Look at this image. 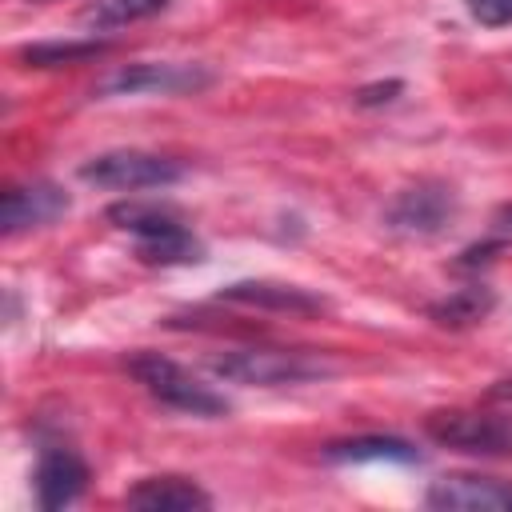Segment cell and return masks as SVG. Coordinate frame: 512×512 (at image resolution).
Here are the masks:
<instances>
[{
    "instance_id": "obj_1",
    "label": "cell",
    "mask_w": 512,
    "mask_h": 512,
    "mask_svg": "<svg viewBox=\"0 0 512 512\" xmlns=\"http://www.w3.org/2000/svg\"><path fill=\"white\" fill-rule=\"evenodd\" d=\"M220 380L232 384H256V388H276V384H308L324 380L336 372L316 352H288V348H232L224 356H212L208 364Z\"/></svg>"
},
{
    "instance_id": "obj_2",
    "label": "cell",
    "mask_w": 512,
    "mask_h": 512,
    "mask_svg": "<svg viewBox=\"0 0 512 512\" xmlns=\"http://www.w3.org/2000/svg\"><path fill=\"white\" fill-rule=\"evenodd\" d=\"M128 372L144 384L148 396H156L164 408H176V412H188V416H204V420H216L228 412V400L204 384L200 376H192L184 364L160 356V352H140L128 360Z\"/></svg>"
},
{
    "instance_id": "obj_3",
    "label": "cell",
    "mask_w": 512,
    "mask_h": 512,
    "mask_svg": "<svg viewBox=\"0 0 512 512\" xmlns=\"http://www.w3.org/2000/svg\"><path fill=\"white\" fill-rule=\"evenodd\" d=\"M76 176L84 184H96V188L140 192V188H168V184L184 180V168L176 160H168V156H156V152L112 148V152H100V156L84 160Z\"/></svg>"
},
{
    "instance_id": "obj_4",
    "label": "cell",
    "mask_w": 512,
    "mask_h": 512,
    "mask_svg": "<svg viewBox=\"0 0 512 512\" xmlns=\"http://www.w3.org/2000/svg\"><path fill=\"white\" fill-rule=\"evenodd\" d=\"M428 436L444 448L468 452V456H512V416L508 412H432Z\"/></svg>"
},
{
    "instance_id": "obj_5",
    "label": "cell",
    "mask_w": 512,
    "mask_h": 512,
    "mask_svg": "<svg viewBox=\"0 0 512 512\" xmlns=\"http://www.w3.org/2000/svg\"><path fill=\"white\" fill-rule=\"evenodd\" d=\"M212 72L200 64H128L96 84V96H188L204 92Z\"/></svg>"
},
{
    "instance_id": "obj_6",
    "label": "cell",
    "mask_w": 512,
    "mask_h": 512,
    "mask_svg": "<svg viewBox=\"0 0 512 512\" xmlns=\"http://www.w3.org/2000/svg\"><path fill=\"white\" fill-rule=\"evenodd\" d=\"M452 216H456V192L440 180H420L396 192L392 204L384 208V224L404 236H436L452 224Z\"/></svg>"
},
{
    "instance_id": "obj_7",
    "label": "cell",
    "mask_w": 512,
    "mask_h": 512,
    "mask_svg": "<svg viewBox=\"0 0 512 512\" xmlns=\"http://www.w3.org/2000/svg\"><path fill=\"white\" fill-rule=\"evenodd\" d=\"M88 480H92V468L76 448H64V444L40 448V456H36V504L44 512L76 504L84 496Z\"/></svg>"
},
{
    "instance_id": "obj_8",
    "label": "cell",
    "mask_w": 512,
    "mask_h": 512,
    "mask_svg": "<svg viewBox=\"0 0 512 512\" xmlns=\"http://www.w3.org/2000/svg\"><path fill=\"white\" fill-rule=\"evenodd\" d=\"M424 504L444 512H512V484L496 476H444L424 492Z\"/></svg>"
},
{
    "instance_id": "obj_9",
    "label": "cell",
    "mask_w": 512,
    "mask_h": 512,
    "mask_svg": "<svg viewBox=\"0 0 512 512\" xmlns=\"http://www.w3.org/2000/svg\"><path fill=\"white\" fill-rule=\"evenodd\" d=\"M68 212V192L52 180H32V184H12L4 192V212L0 224L8 236L24 232V228H44L52 220H60Z\"/></svg>"
},
{
    "instance_id": "obj_10",
    "label": "cell",
    "mask_w": 512,
    "mask_h": 512,
    "mask_svg": "<svg viewBox=\"0 0 512 512\" xmlns=\"http://www.w3.org/2000/svg\"><path fill=\"white\" fill-rule=\"evenodd\" d=\"M220 300L248 304V308H268V312H296V316H312V312L328 308L324 296H316L300 284H284V280H236V284L220 288Z\"/></svg>"
},
{
    "instance_id": "obj_11",
    "label": "cell",
    "mask_w": 512,
    "mask_h": 512,
    "mask_svg": "<svg viewBox=\"0 0 512 512\" xmlns=\"http://www.w3.org/2000/svg\"><path fill=\"white\" fill-rule=\"evenodd\" d=\"M124 504L144 512H192V508H212V496L188 476H144L140 484L128 488Z\"/></svg>"
},
{
    "instance_id": "obj_12",
    "label": "cell",
    "mask_w": 512,
    "mask_h": 512,
    "mask_svg": "<svg viewBox=\"0 0 512 512\" xmlns=\"http://www.w3.org/2000/svg\"><path fill=\"white\" fill-rule=\"evenodd\" d=\"M324 460L332 464H368V460H388V464H416L420 448L408 444L404 436H348V440H332L320 448Z\"/></svg>"
},
{
    "instance_id": "obj_13",
    "label": "cell",
    "mask_w": 512,
    "mask_h": 512,
    "mask_svg": "<svg viewBox=\"0 0 512 512\" xmlns=\"http://www.w3.org/2000/svg\"><path fill=\"white\" fill-rule=\"evenodd\" d=\"M492 308H496V292L484 288V284H472V288H456V292L432 300L428 320L440 324V328H472V324L488 320Z\"/></svg>"
},
{
    "instance_id": "obj_14",
    "label": "cell",
    "mask_w": 512,
    "mask_h": 512,
    "mask_svg": "<svg viewBox=\"0 0 512 512\" xmlns=\"http://www.w3.org/2000/svg\"><path fill=\"white\" fill-rule=\"evenodd\" d=\"M108 40H40L16 52V60L24 68H72V64H88L108 56Z\"/></svg>"
},
{
    "instance_id": "obj_15",
    "label": "cell",
    "mask_w": 512,
    "mask_h": 512,
    "mask_svg": "<svg viewBox=\"0 0 512 512\" xmlns=\"http://www.w3.org/2000/svg\"><path fill=\"white\" fill-rule=\"evenodd\" d=\"M136 256L144 264H200L204 260V244L192 236L188 224L172 228V232H160V236H144L136 240Z\"/></svg>"
},
{
    "instance_id": "obj_16",
    "label": "cell",
    "mask_w": 512,
    "mask_h": 512,
    "mask_svg": "<svg viewBox=\"0 0 512 512\" xmlns=\"http://www.w3.org/2000/svg\"><path fill=\"white\" fill-rule=\"evenodd\" d=\"M108 220H112V228L132 232L136 240H144V236H160V232H172V228L184 224L176 212L156 208V204H136V200L112 204V208H108Z\"/></svg>"
},
{
    "instance_id": "obj_17",
    "label": "cell",
    "mask_w": 512,
    "mask_h": 512,
    "mask_svg": "<svg viewBox=\"0 0 512 512\" xmlns=\"http://www.w3.org/2000/svg\"><path fill=\"white\" fill-rule=\"evenodd\" d=\"M172 0H88V8L80 12V20L88 28H124V24H136V20H148V16H160Z\"/></svg>"
},
{
    "instance_id": "obj_18",
    "label": "cell",
    "mask_w": 512,
    "mask_h": 512,
    "mask_svg": "<svg viewBox=\"0 0 512 512\" xmlns=\"http://www.w3.org/2000/svg\"><path fill=\"white\" fill-rule=\"evenodd\" d=\"M468 16L484 28H504L512 24V0H464Z\"/></svg>"
},
{
    "instance_id": "obj_19",
    "label": "cell",
    "mask_w": 512,
    "mask_h": 512,
    "mask_svg": "<svg viewBox=\"0 0 512 512\" xmlns=\"http://www.w3.org/2000/svg\"><path fill=\"white\" fill-rule=\"evenodd\" d=\"M404 92V80H380V84H364L356 88V104L360 108H376V104H388Z\"/></svg>"
},
{
    "instance_id": "obj_20",
    "label": "cell",
    "mask_w": 512,
    "mask_h": 512,
    "mask_svg": "<svg viewBox=\"0 0 512 512\" xmlns=\"http://www.w3.org/2000/svg\"><path fill=\"white\" fill-rule=\"evenodd\" d=\"M488 232H492L500 244H508V240H512V204H504V208H496V212H492Z\"/></svg>"
}]
</instances>
